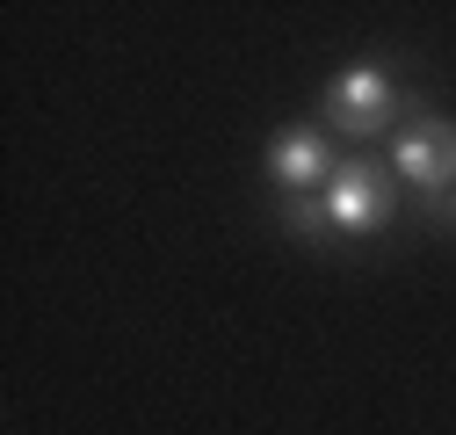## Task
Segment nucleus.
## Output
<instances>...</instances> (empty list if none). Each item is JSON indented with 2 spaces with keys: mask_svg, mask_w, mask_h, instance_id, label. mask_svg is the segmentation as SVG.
Listing matches in <instances>:
<instances>
[{
  "mask_svg": "<svg viewBox=\"0 0 456 435\" xmlns=\"http://www.w3.org/2000/svg\"><path fill=\"white\" fill-rule=\"evenodd\" d=\"M261 168H268L275 189H326L340 160H333V145H326L312 124H290V131H275V145H268Z\"/></svg>",
  "mask_w": 456,
  "mask_h": 435,
  "instance_id": "4",
  "label": "nucleus"
},
{
  "mask_svg": "<svg viewBox=\"0 0 456 435\" xmlns=\"http://www.w3.org/2000/svg\"><path fill=\"white\" fill-rule=\"evenodd\" d=\"M275 210H282V226H290L297 240H326V233H333V218H326V196H319V189H282Z\"/></svg>",
  "mask_w": 456,
  "mask_h": 435,
  "instance_id": "5",
  "label": "nucleus"
},
{
  "mask_svg": "<svg viewBox=\"0 0 456 435\" xmlns=\"http://www.w3.org/2000/svg\"><path fill=\"white\" fill-rule=\"evenodd\" d=\"M398 94L391 87V73L384 66H370V59H355L348 73H333V87H326V117H333V131H348V138H377L391 117H398Z\"/></svg>",
  "mask_w": 456,
  "mask_h": 435,
  "instance_id": "3",
  "label": "nucleus"
},
{
  "mask_svg": "<svg viewBox=\"0 0 456 435\" xmlns=\"http://www.w3.org/2000/svg\"><path fill=\"white\" fill-rule=\"evenodd\" d=\"M398 117H406V131H398V145H391V175H398V182H413L420 196L456 189V124L435 117L420 94L398 102Z\"/></svg>",
  "mask_w": 456,
  "mask_h": 435,
  "instance_id": "1",
  "label": "nucleus"
},
{
  "mask_svg": "<svg viewBox=\"0 0 456 435\" xmlns=\"http://www.w3.org/2000/svg\"><path fill=\"white\" fill-rule=\"evenodd\" d=\"M449 218H456V189H449Z\"/></svg>",
  "mask_w": 456,
  "mask_h": 435,
  "instance_id": "6",
  "label": "nucleus"
},
{
  "mask_svg": "<svg viewBox=\"0 0 456 435\" xmlns=\"http://www.w3.org/2000/svg\"><path fill=\"white\" fill-rule=\"evenodd\" d=\"M319 196H326L333 233H377L384 218H391V203H398V189H391V168H384V160H340V168H333V182H326Z\"/></svg>",
  "mask_w": 456,
  "mask_h": 435,
  "instance_id": "2",
  "label": "nucleus"
}]
</instances>
